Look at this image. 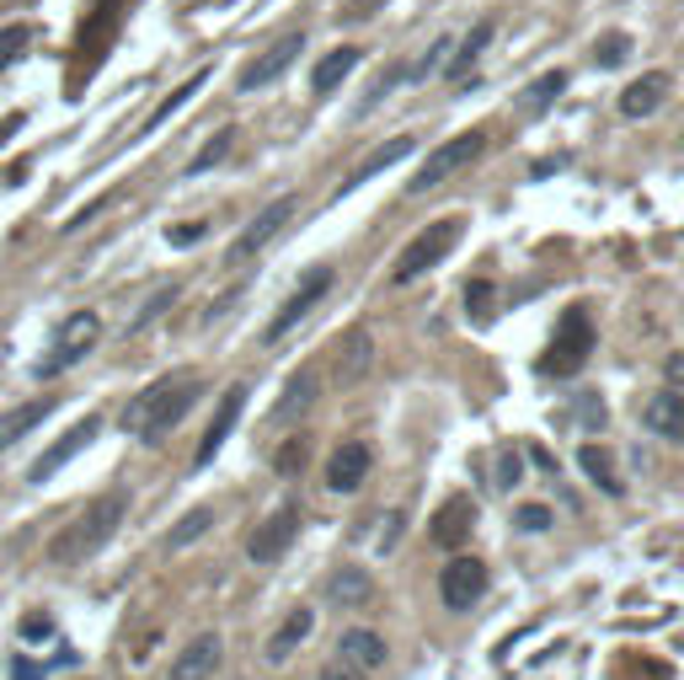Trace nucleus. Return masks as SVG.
I'll return each mask as SVG.
<instances>
[{"instance_id": "46", "label": "nucleus", "mask_w": 684, "mask_h": 680, "mask_svg": "<svg viewBox=\"0 0 684 680\" xmlns=\"http://www.w3.org/2000/svg\"><path fill=\"white\" fill-rule=\"evenodd\" d=\"M316 680H364V670H354V664H343V659H337V664H327Z\"/></svg>"}, {"instance_id": "35", "label": "nucleus", "mask_w": 684, "mask_h": 680, "mask_svg": "<svg viewBox=\"0 0 684 680\" xmlns=\"http://www.w3.org/2000/svg\"><path fill=\"white\" fill-rule=\"evenodd\" d=\"M305 456H310V439H305V434H295V439H284V445H278L273 471H278V477H299V471H305Z\"/></svg>"}, {"instance_id": "45", "label": "nucleus", "mask_w": 684, "mask_h": 680, "mask_svg": "<svg viewBox=\"0 0 684 680\" xmlns=\"http://www.w3.org/2000/svg\"><path fill=\"white\" fill-rule=\"evenodd\" d=\"M375 11H386V0H348V22H364V17H375Z\"/></svg>"}, {"instance_id": "6", "label": "nucleus", "mask_w": 684, "mask_h": 680, "mask_svg": "<svg viewBox=\"0 0 684 680\" xmlns=\"http://www.w3.org/2000/svg\"><path fill=\"white\" fill-rule=\"evenodd\" d=\"M96 343H102V316H96V311H70L60 322V333H54V348L43 354L38 375H60V371H70V365H81Z\"/></svg>"}, {"instance_id": "3", "label": "nucleus", "mask_w": 684, "mask_h": 680, "mask_svg": "<svg viewBox=\"0 0 684 680\" xmlns=\"http://www.w3.org/2000/svg\"><path fill=\"white\" fill-rule=\"evenodd\" d=\"M594 354V322L589 311H562V322L551 327L545 348L535 354V375L540 380H578V371L589 365Z\"/></svg>"}, {"instance_id": "37", "label": "nucleus", "mask_w": 684, "mask_h": 680, "mask_svg": "<svg viewBox=\"0 0 684 680\" xmlns=\"http://www.w3.org/2000/svg\"><path fill=\"white\" fill-rule=\"evenodd\" d=\"M401 81H407V60L386 64V75H380V81H375V92H369V97H364V102H358V113H369V108H375V102H380V97H386V92H396V87H401Z\"/></svg>"}, {"instance_id": "15", "label": "nucleus", "mask_w": 684, "mask_h": 680, "mask_svg": "<svg viewBox=\"0 0 684 680\" xmlns=\"http://www.w3.org/2000/svg\"><path fill=\"white\" fill-rule=\"evenodd\" d=\"M471 530H477V504H471L466 494H455V498H445V504H439V515H433L428 536H433L439 547H449V552H455V547H466V541H471Z\"/></svg>"}, {"instance_id": "30", "label": "nucleus", "mask_w": 684, "mask_h": 680, "mask_svg": "<svg viewBox=\"0 0 684 680\" xmlns=\"http://www.w3.org/2000/svg\"><path fill=\"white\" fill-rule=\"evenodd\" d=\"M208 75H214V64H204V70H193V81H182L177 92H166V97H161V108L150 113V124H145V129H161V124H166V119H172V113H177V108H182V102H193V97L204 92V81H208Z\"/></svg>"}, {"instance_id": "39", "label": "nucleus", "mask_w": 684, "mask_h": 680, "mask_svg": "<svg viewBox=\"0 0 684 680\" xmlns=\"http://www.w3.org/2000/svg\"><path fill=\"white\" fill-rule=\"evenodd\" d=\"M166 242H172V247H193V242H204V220H177V225H166Z\"/></svg>"}, {"instance_id": "23", "label": "nucleus", "mask_w": 684, "mask_h": 680, "mask_svg": "<svg viewBox=\"0 0 684 680\" xmlns=\"http://www.w3.org/2000/svg\"><path fill=\"white\" fill-rule=\"evenodd\" d=\"M642 424L657 434V439H674L684 445V392H657L647 413H642Z\"/></svg>"}, {"instance_id": "11", "label": "nucleus", "mask_w": 684, "mask_h": 680, "mask_svg": "<svg viewBox=\"0 0 684 680\" xmlns=\"http://www.w3.org/2000/svg\"><path fill=\"white\" fill-rule=\"evenodd\" d=\"M295 536H299V504H278L268 520L246 536V557L252 562H278V557L295 547Z\"/></svg>"}, {"instance_id": "34", "label": "nucleus", "mask_w": 684, "mask_h": 680, "mask_svg": "<svg viewBox=\"0 0 684 680\" xmlns=\"http://www.w3.org/2000/svg\"><path fill=\"white\" fill-rule=\"evenodd\" d=\"M28 43H32V28H28V22H11V28H0V75H6L11 64L28 54Z\"/></svg>"}, {"instance_id": "9", "label": "nucleus", "mask_w": 684, "mask_h": 680, "mask_svg": "<svg viewBox=\"0 0 684 680\" xmlns=\"http://www.w3.org/2000/svg\"><path fill=\"white\" fill-rule=\"evenodd\" d=\"M299 49H305V32H284L278 43H268L263 54H252V60L241 64L236 87H241V92H263V87H273V81H278V75L299 60Z\"/></svg>"}, {"instance_id": "27", "label": "nucleus", "mask_w": 684, "mask_h": 680, "mask_svg": "<svg viewBox=\"0 0 684 680\" xmlns=\"http://www.w3.org/2000/svg\"><path fill=\"white\" fill-rule=\"evenodd\" d=\"M54 413V397H32V403H22V407H11V413H0V450H11L22 434L32 429V424H43Z\"/></svg>"}, {"instance_id": "44", "label": "nucleus", "mask_w": 684, "mask_h": 680, "mask_svg": "<svg viewBox=\"0 0 684 680\" xmlns=\"http://www.w3.org/2000/svg\"><path fill=\"white\" fill-rule=\"evenodd\" d=\"M236 295H241V284H236V290H225V295H220V301H214V306L204 311V327H214V322H220V316H225V311L236 306Z\"/></svg>"}, {"instance_id": "31", "label": "nucleus", "mask_w": 684, "mask_h": 680, "mask_svg": "<svg viewBox=\"0 0 684 680\" xmlns=\"http://www.w3.org/2000/svg\"><path fill=\"white\" fill-rule=\"evenodd\" d=\"M562 92H566V70H545L535 87H524V92H519V108H530V113H545V108H551V102H557Z\"/></svg>"}, {"instance_id": "38", "label": "nucleus", "mask_w": 684, "mask_h": 680, "mask_svg": "<svg viewBox=\"0 0 684 680\" xmlns=\"http://www.w3.org/2000/svg\"><path fill=\"white\" fill-rule=\"evenodd\" d=\"M551 520H557V515H551L545 504H519V509H513V526L519 530H551Z\"/></svg>"}, {"instance_id": "13", "label": "nucleus", "mask_w": 684, "mask_h": 680, "mask_svg": "<svg viewBox=\"0 0 684 680\" xmlns=\"http://www.w3.org/2000/svg\"><path fill=\"white\" fill-rule=\"evenodd\" d=\"M369 466H375V450H369L364 439H343L327 456V471H321V477H327L331 494H354V488H364Z\"/></svg>"}, {"instance_id": "42", "label": "nucleus", "mask_w": 684, "mask_h": 680, "mask_svg": "<svg viewBox=\"0 0 684 680\" xmlns=\"http://www.w3.org/2000/svg\"><path fill=\"white\" fill-rule=\"evenodd\" d=\"M519 477H524V461L508 450L503 461H498V471H492V483H498V488H519Z\"/></svg>"}, {"instance_id": "22", "label": "nucleus", "mask_w": 684, "mask_h": 680, "mask_svg": "<svg viewBox=\"0 0 684 680\" xmlns=\"http://www.w3.org/2000/svg\"><path fill=\"white\" fill-rule=\"evenodd\" d=\"M417 151V140L412 134H396V140H386V145H380V151L375 155H364V166H358V172H348V183L337 187V193H354V187H364L369 183V177H380V172H390V166H396V161H407V155Z\"/></svg>"}, {"instance_id": "1", "label": "nucleus", "mask_w": 684, "mask_h": 680, "mask_svg": "<svg viewBox=\"0 0 684 680\" xmlns=\"http://www.w3.org/2000/svg\"><path fill=\"white\" fill-rule=\"evenodd\" d=\"M204 397V375L198 371H172L161 380H150L134 403L123 407V429L140 434V439H166L182 418L193 413V403Z\"/></svg>"}, {"instance_id": "40", "label": "nucleus", "mask_w": 684, "mask_h": 680, "mask_svg": "<svg viewBox=\"0 0 684 680\" xmlns=\"http://www.w3.org/2000/svg\"><path fill=\"white\" fill-rule=\"evenodd\" d=\"M22 638H28V643H49V638H54L49 611H28V617H22Z\"/></svg>"}, {"instance_id": "32", "label": "nucleus", "mask_w": 684, "mask_h": 680, "mask_svg": "<svg viewBox=\"0 0 684 680\" xmlns=\"http://www.w3.org/2000/svg\"><path fill=\"white\" fill-rule=\"evenodd\" d=\"M214 526V509H193V515H182L177 526L166 530V552H182V547H193L204 530Z\"/></svg>"}, {"instance_id": "10", "label": "nucleus", "mask_w": 684, "mask_h": 680, "mask_svg": "<svg viewBox=\"0 0 684 680\" xmlns=\"http://www.w3.org/2000/svg\"><path fill=\"white\" fill-rule=\"evenodd\" d=\"M439 595H445L449 611H471L481 595H487V562H481V557H471V552L449 557L445 574H439Z\"/></svg>"}, {"instance_id": "21", "label": "nucleus", "mask_w": 684, "mask_h": 680, "mask_svg": "<svg viewBox=\"0 0 684 680\" xmlns=\"http://www.w3.org/2000/svg\"><path fill=\"white\" fill-rule=\"evenodd\" d=\"M663 97H668V75H663V70L636 75V81L621 92V119H647V113L663 108Z\"/></svg>"}, {"instance_id": "2", "label": "nucleus", "mask_w": 684, "mask_h": 680, "mask_svg": "<svg viewBox=\"0 0 684 680\" xmlns=\"http://www.w3.org/2000/svg\"><path fill=\"white\" fill-rule=\"evenodd\" d=\"M123 494H108V498H91L86 509H75V520L49 541V557L54 562H86V557H96L108 541H113V530L123 526Z\"/></svg>"}, {"instance_id": "33", "label": "nucleus", "mask_w": 684, "mask_h": 680, "mask_svg": "<svg viewBox=\"0 0 684 680\" xmlns=\"http://www.w3.org/2000/svg\"><path fill=\"white\" fill-rule=\"evenodd\" d=\"M466 316H471L477 327H487V322L498 316V290H492L487 278H477V284H466Z\"/></svg>"}, {"instance_id": "20", "label": "nucleus", "mask_w": 684, "mask_h": 680, "mask_svg": "<svg viewBox=\"0 0 684 680\" xmlns=\"http://www.w3.org/2000/svg\"><path fill=\"white\" fill-rule=\"evenodd\" d=\"M492 38H498V28H492V22H477L466 38H455V49H449V60H445V81H471L477 60L492 49Z\"/></svg>"}, {"instance_id": "5", "label": "nucleus", "mask_w": 684, "mask_h": 680, "mask_svg": "<svg viewBox=\"0 0 684 680\" xmlns=\"http://www.w3.org/2000/svg\"><path fill=\"white\" fill-rule=\"evenodd\" d=\"M331 278H337V274H331L327 263L305 268V278H299L295 290H289V301H284V306H278V311L268 316V327H263V348H278V343L289 338V333H295V327L305 322V316H310V311H316L321 301H327Z\"/></svg>"}, {"instance_id": "43", "label": "nucleus", "mask_w": 684, "mask_h": 680, "mask_svg": "<svg viewBox=\"0 0 684 680\" xmlns=\"http://www.w3.org/2000/svg\"><path fill=\"white\" fill-rule=\"evenodd\" d=\"M663 375L674 380L668 392H684V354H680V348H674V354H663Z\"/></svg>"}, {"instance_id": "8", "label": "nucleus", "mask_w": 684, "mask_h": 680, "mask_svg": "<svg viewBox=\"0 0 684 680\" xmlns=\"http://www.w3.org/2000/svg\"><path fill=\"white\" fill-rule=\"evenodd\" d=\"M289 220H295V193H284V199L263 204V210H257V215H252V220H246V225L236 231V236H231V252H225V263H231V268H236V263H252V257L268 247V242L278 236V231H284V225H289Z\"/></svg>"}, {"instance_id": "12", "label": "nucleus", "mask_w": 684, "mask_h": 680, "mask_svg": "<svg viewBox=\"0 0 684 680\" xmlns=\"http://www.w3.org/2000/svg\"><path fill=\"white\" fill-rule=\"evenodd\" d=\"M321 403V380H316V371L310 365H299L289 380H284V392H278V403H273V424L278 429H295V424H305L310 418V407Z\"/></svg>"}, {"instance_id": "19", "label": "nucleus", "mask_w": 684, "mask_h": 680, "mask_svg": "<svg viewBox=\"0 0 684 680\" xmlns=\"http://www.w3.org/2000/svg\"><path fill=\"white\" fill-rule=\"evenodd\" d=\"M337 659L369 676V670H380V664L390 659V649H386V638H380V632H369V627H348V632L337 638Z\"/></svg>"}, {"instance_id": "17", "label": "nucleus", "mask_w": 684, "mask_h": 680, "mask_svg": "<svg viewBox=\"0 0 684 680\" xmlns=\"http://www.w3.org/2000/svg\"><path fill=\"white\" fill-rule=\"evenodd\" d=\"M220 659H225V638H220V632H198V638L172 659V676L166 680H214Z\"/></svg>"}, {"instance_id": "4", "label": "nucleus", "mask_w": 684, "mask_h": 680, "mask_svg": "<svg viewBox=\"0 0 684 680\" xmlns=\"http://www.w3.org/2000/svg\"><path fill=\"white\" fill-rule=\"evenodd\" d=\"M466 236V220H455V215H445V220H433V225H422L412 242H407V252H401V263L390 268V284H412V278H422V274H433L439 263L449 257V247Z\"/></svg>"}, {"instance_id": "28", "label": "nucleus", "mask_w": 684, "mask_h": 680, "mask_svg": "<svg viewBox=\"0 0 684 680\" xmlns=\"http://www.w3.org/2000/svg\"><path fill=\"white\" fill-rule=\"evenodd\" d=\"M375 595V579L364 574V568H337L327 579V600L331 606H364Z\"/></svg>"}, {"instance_id": "36", "label": "nucleus", "mask_w": 684, "mask_h": 680, "mask_svg": "<svg viewBox=\"0 0 684 680\" xmlns=\"http://www.w3.org/2000/svg\"><path fill=\"white\" fill-rule=\"evenodd\" d=\"M631 60V38L625 32H604L594 43V64H604V70H615V64Z\"/></svg>"}, {"instance_id": "29", "label": "nucleus", "mask_w": 684, "mask_h": 680, "mask_svg": "<svg viewBox=\"0 0 684 680\" xmlns=\"http://www.w3.org/2000/svg\"><path fill=\"white\" fill-rule=\"evenodd\" d=\"M231 145H236V124H225V129H214L204 145H198V155H193V166H187V177H204V172H214L225 155H231Z\"/></svg>"}, {"instance_id": "25", "label": "nucleus", "mask_w": 684, "mask_h": 680, "mask_svg": "<svg viewBox=\"0 0 684 680\" xmlns=\"http://www.w3.org/2000/svg\"><path fill=\"white\" fill-rule=\"evenodd\" d=\"M310 627H316V611H310V606L289 611V617H284V627L268 638V649H263V653H268V664H284V659H289V653L310 638Z\"/></svg>"}, {"instance_id": "24", "label": "nucleus", "mask_w": 684, "mask_h": 680, "mask_svg": "<svg viewBox=\"0 0 684 680\" xmlns=\"http://www.w3.org/2000/svg\"><path fill=\"white\" fill-rule=\"evenodd\" d=\"M358 60H364V49H354V43H343V49H331V54H321V64H316V75H310V92L316 97H331L348 75L358 70Z\"/></svg>"}, {"instance_id": "7", "label": "nucleus", "mask_w": 684, "mask_h": 680, "mask_svg": "<svg viewBox=\"0 0 684 680\" xmlns=\"http://www.w3.org/2000/svg\"><path fill=\"white\" fill-rule=\"evenodd\" d=\"M481 151H487V134L481 129H466V134H455V140H445L439 151L428 155L422 166L412 172V183H407V193H428V187H439L445 177H455V172H466L471 161H481Z\"/></svg>"}, {"instance_id": "18", "label": "nucleus", "mask_w": 684, "mask_h": 680, "mask_svg": "<svg viewBox=\"0 0 684 680\" xmlns=\"http://www.w3.org/2000/svg\"><path fill=\"white\" fill-rule=\"evenodd\" d=\"M369 359H375V338H369L364 327H348V333L337 338V359H331V380H337V386H358V380L369 375Z\"/></svg>"}, {"instance_id": "26", "label": "nucleus", "mask_w": 684, "mask_h": 680, "mask_svg": "<svg viewBox=\"0 0 684 680\" xmlns=\"http://www.w3.org/2000/svg\"><path fill=\"white\" fill-rule=\"evenodd\" d=\"M578 466H583V477H589L604 498H621L625 494L621 471H615V456H610L604 445H583V450H578Z\"/></svg>"}, {"instance_id": "16", "label": "nucleus", "mask_w": 684, "mask_h": 680, "mask_svg": "<svg viewBox=\"0 0 684 680\" xmlns=\"http://www.w3.org/2000/svg\"><path fill=\"white\" fill-rule=\"evenodd\" d=\"M246 397H252L246 386H231V392L220 397V407H214V418H208L204 439H198V456H193L198 466H208L214 456H220V445H225V439H231V429L241 424V407H246Z\"/></svg>"}, {"instance_id": "14", "label": "nucleus", "mask_w": 684, "mask_h": 680, "mask_svg": "<svg viewBox=\"0 0 684 680\" xmlns=\"http://www.w3.org/2000/svg\"><path fill=\"white\" fill-rule=\"evenodd\" d=\"M96 429H102V418H81V424H75V429L70 434H60V439H54V445H49V450H43V456H38V461H32V483H49V477H54V471H60L64 461H75V456H81V450H86L91 439H96Z\"/></svg>"}, {"instance_id": "41", "label": "nucleus", "mask_w": 684, "mask_h": 680, "mask_svg": "<svg viewBox=\"0 0 684 680\" xmlns=\"http://www.w3.org/2000/svg\"><path fill=\"white\" fill-rule=\"evenodd\" d=\"M172 301H177V290H172V284H166V290H161V295H155V301H150V306L140 311V316H134V327H129V333H145L150 322H155V316H161V311L172 306Z\"/></svg>"}, {"instance_id": "47", "label": "nucleus", "mask_w": 684, "mask_h": 680, "mask_svg": "<svg viewBox=\"0 0 684 680\" xmlns=\"http://www.w3.org/2000/svg\"><path fill=\"white\" fill-rule=\"evenodd\" d=\"M11 680H43V670H38V664H22V659H17V676Z\"/></svg>"}]
</instances>
